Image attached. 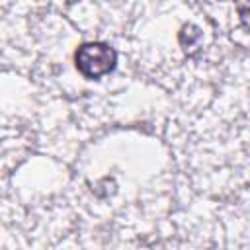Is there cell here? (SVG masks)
Masks as SVG:
<instances>
[{"instance_id": "cell-1", "label": "cell", "mask_w": 250, "mask_h": 250, "mask_svg": "<svg viewBox=\"0 0 250 250\" xmlns=\"http://www.w3.org/2000/svg\"><path fill=\"white\" fill-rule=\"evenodd\" d=\"M74 66L86 80H102L117 66V51L105 41H86L74 51Z\"/></svg>"}, {"instance_id": "cell-2", "label": "cell", "mask_w": 250, "mask_h": 250, "mask_svg": "<svg viewBox=\"0 0 250 250\" xmlns=\"http://www.w3.org/2000/svg\"><path fill=\"white\" fill-rule=\"evenodd\" d=\"M199 39H201L199 27H195V25H184V27H182V31H180V43H182V47H184L186 51H188L189 47H195Z\"/></svg>"}]
</instances>
